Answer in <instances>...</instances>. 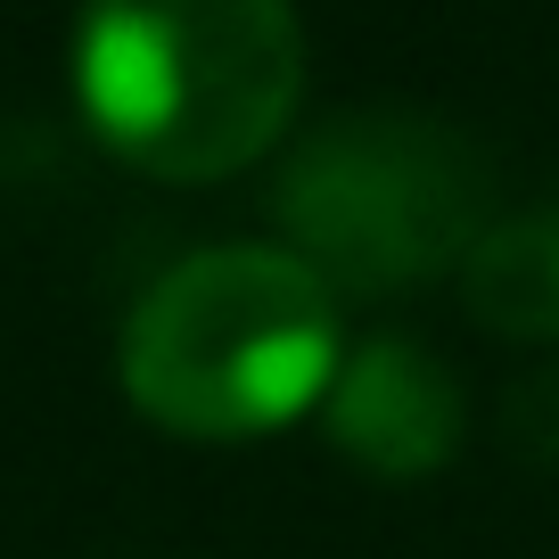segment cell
Masks as SVG:
<instances>
[{
  "label": "cell",
  "instance_id": "277c9868",
  "mask_svg": "<svg viewBox=\"0 0 559 559\" xmlns=\"http://www.w3.org/2000/svg\"><path fill=\"white\" fill-rule=\"evenodd\" d=\"M330 444L354 469L386 477V486H412V477H437L461 444V386L412 337H370L337 362L330 395Z\"/></svg>",
  "mask_w": 559,
  "mask_h": 559
},
{
  "label": "cell",
  "instance_id": "7a4b0ae2",
  "mask_svg": "<svg viewBox=\"0 0 559 559\" xmlns=\"http://www.w3.org/2000/svg\"><path fill=\"white\" fill-rule=\"evenodd\" d=\"M337 297L288 247H206L132 305L123 395L165 437L239 444L305 419L330 395Z\"/></svg>",
  "mask_w": 559,
  "mask_h": 559
},
{
  "label": "cell",
  "instance_id": "5b68a950",
  "mask_svg": "<svg viewBox=\"0 0 559 559\" xmlns=\"http://www.w3.org/2000/svg\"><path fill=\"white\" fill-rule=\"evenodd\" d=\"M461 297L493 337H559V206L493 223L461 263Z\"/></svg>",
  "mask_w": 559,
  "mask_h": 559
},
{
  "label": "cell",
  "instance_id": "6da1fadb",
  "mask_svg": "<svg viewBox=\"0 0 559 559\" xmlns=\"http://www.w3.org/2000/svg\"><path fill=\"white\" fill-rule=\"evenodd\" d=\"M305 91L288 0H83L74 107L107 157L148 181H223L255 165Z\"/></svg>",
  "mask_w": 559,
  "mask_h": 559
},
{
  "label": "cell",
  "instance_id": "3957f363",
  "mask_svg": "<svg viewBox=\"0 0 559 559\" xmlns=\"http://www.w3.org/2000/svg\"><path fill=\"white\" fill-rule=\"evenodd\" d=\"M288 255L330 297H395L469 263L486 239V165L428 116H337L272 181Z\"/></svg>",
  "mask_w": 559,
  "mask_h": 559
}]
</instances>
